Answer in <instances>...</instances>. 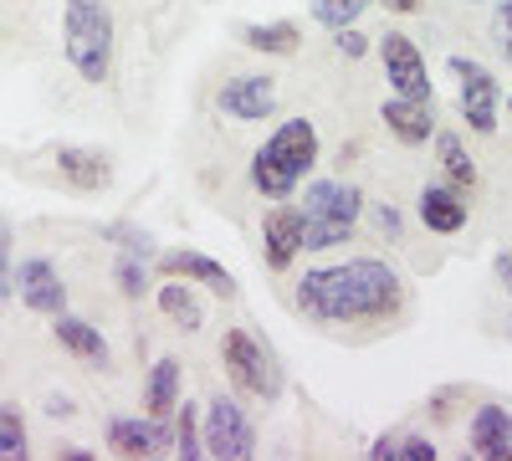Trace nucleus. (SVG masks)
Returning <instances> with one entry per match:
<instances>
[{
  "instance_id": "nucleus-1",
  "label": "nucleus",
  "mask_w": 512,
  "mask_h": 461,
  "mask_svg": "<svg viewBox=\"0 0 512 461\" xmlns=\"http://www.w3.org/2000/svg\"><path fill=\"white\" fill-rule=\"evenodd\" d=\"M405 308V282L390 262L354 257L338 267H313L297 282V313L313 323H390Z\"/></svg>"
},
{
  "instance_id": "nucleus-2",
  "label": "nucleus",
  "mask_w": 512,
  "mask_h": 461,
  "mask_svg": "<svg viewBox=\"0 0 512 461\" xmlns=\"http://www.w3.org/2000/svg\"><path fill=\"white\" fill-rule=\"evenodd\" d=\"M318 164V129L308 118H287L282 129L256 149L251 159V185L262 190L267 200H287L297 190V180H303L308 170Z\"/></svg>"
},
{
  "instance_id": "nucleus-3",
  "label": "nucleus",
  "mask_w": 512,
  "mask_h": 461,
  "mask_svg": "<svg viewBox=\"0 0 512 461\" xmlns=\"http://www.w3.org/2000/svg\"><path fill=\"white\" fill-rule=\"evenodd\" d=\"M62 36H67V62L77 67V77L108 82V72H113V11L103 0H67Z\"/></svg>"
},
{
  "instance_id": "nucleus-4",
  "label": "nucleus",
  "mask_w": 512,
  "mask_h": 461,
  "mask_svg": "<svg viewBox=\"0 0 512 461\" xmlns=\"http://www.w3.org/2000/svg\"><path fill=\"white\" fill-rule=\"evenodd\" d=\"M359 205L364 195L344 180H318L308 185V200H303V246H338L349 241L354 221H359Z\"/></svg>"
},
{
  "instance_id": "nucleus-5",
  "label": "nucleus",
  "mask_w": 512,
  "mask_h": 461,
  "mask_svg": "<svg viewBox=\"0 0 512 461\" xmlns=\"http://www.w3.org/2000/svg\"><path fill=\"white\" fill-rule=\"evenodd\" d=\"M221 359H226V374L241 395H256V400H277L282 395V369L272 359V349H262L246 328H231L226 344H221Z\"/></svg>"
},
{
  "instance_id": "nucleus-6",
  "label": "nucleus",
  "mask_w": 512,
  "mask_h": 461,
  "mask_svg": "<svg viewBox=\"0 0 512 461\" xmlns=\"http://www.w3.org/2000/svg\"><path fill=\"white\" fill-rule=\"evenodd\" d=\"M205 456H221V461H246L256 436H251V421H246V410L226 395H216L205 405Z\"/></svg>"
},
{
  "instance_id": "nucleus-7",
  "label": "nucleus",
  "mask_w": 512,
  "mask_h": 461,
  "mask_svg": "<svg viewBox=\"0 0 512 461\" xmlns=\"http://www.w3.org/2000/svg\"><path fill=\"white\" fill-rule=\"evenodd\" d=\"M451 72L461 77V113L477 134H492L497 129V77L472 62V57H451Z\"/></svg>"
},
{
  "instance_id": "nucleus-8",
  "label": "nucleus",
  "mask_w": 512,
  "mask_h": 461,
  "mask_svg": "<svg viewBox=\"0 0 512 461\" xmlns=\"http://www.w3.org/2000/svg\"><path fill=\"white\" fill-rule=\"evenodd\" d=\"M379 62H384V77H390V88L400 98H431V77H425V62L405 31L379 36Z\"/></svg>"
},
{
  "instance_id": "nucleus-9",
  "label": "nucleus",
  "mask_w": 512,
  "mask_h": 461,
  "mask_svg": "<svg viewBox=\"0 0 512 461\" xmlns=\"http://www.w3.org/2000/svg\"><path fill=\"white\" fill-rule=\"evenodd\" d=\"M216 103H221L226 118L256 123V118H267V113L277 108V77H267V72H241V77H231L226 88L216 93Z\"/></svg>"
},
{
  "instance_id": "nucleus-10",
  "label": "nucleus",
  "mask_w": 512,
  "mask_h": 461,
  "mask_svg": "<svg viewBox=\"0 0 512 461\" xmlns=\"http://www.w3.org/2000/svg\"><path fill=\"white\" fill-rule=\"evenodd\" d=\"M16 292H21V303H26L31 313L57 318V313L67 308V287H62L57 267H52V262H41V257L21 262V272H16Z\"/></svg>"
},
{
  "instance_id": "nucleus-11",
  "label": "nucleus",
  "mask_w": 512,
  "mask_h": 461,
  "mask_svg": "<svg viewBox=\"0 0 512 461\" xmlns=\"http://www.w3.org/2000/svg\"><path fill=\"white\" fill-rule=\"evenodd\" d=\"M303 251V211H292V205H277L262 226V257L272 272H287L292 257Z\"/></svg>"
},
{
  "instance_id": "nucleus-12",
  "label": "nucleus",
  "mask_w": 512,
  "mask_h": 461,
  "mask_svg": "<svg viewBox=\"0 0 512 461\" xmlns=\"http://www.w3.org/2000/svg\"><path fill=\"white\" fill-rule=\"evenodd\" d=\"M159 267H164V277H185V282H200V287H210L216 298H231V292H236V277H231L221 262L200 257V251H164V257H159Z\"/></svg>"
},
{
  "instance_id": "nucleus-13",
  "label": "nucleus",
  "mask_w": 512,
  "mask_h": 461,
  "mask_svg": "<svg viewBox=\"0 0 512 461\" xmlns=\"http://www.w3.org/2000/svg\"><path fill=\"white\" fill-rule=\"evenodd\" d=\"M384 123L400 144H425L436 129V98H390L384 103Z\"/></svg>"
},
{
  "instance_id": "nucleus-14",
  "label": "nucleus",
  "mask_w": 512,
  "mask_h": 461,
  "mask_svg": "<svg viewBox=\"0 0 512 461\" xmlns=\"http://www.w3.org/2000/svg\"><path fill=\"white\" fill-rule=\"evenodd\" d=\"M57 175L72 190H103L113 180V164L98 149H57Z\"/></svg>"
},
{
  "instance_id": "nucleus-15",
  "label": "nucleus",
  "mask_w": 512,
  "mask_h": 461,
  "mask_svg": "<svg viewBox=\"0 0 512 461\" xmlns=\"http://www.w3.org/2000/svg\"><path fill=\"white\" fill-rule=\"evenodd\" d=\"M472 446H477V456H487V461L512 456V410L482 405V410L472 415Z\"/></svg>"
},
{
  "instance_id": "nucleus-16",
  "label": "nucleus",
  "mask_w": 512,
  "mask_h": 461,
  "mask_svg": "<svg viewBox=\"0 0 512 461\" xmlns=\"http://www.w3.org/2000/svg\"><path fill=\"white\" fill-rule=\"evenodd\" d=\"M420 221L431 226V231H441V236H456V231L466 226V205H461V195L446 190V185H425V190H420Z\"/></svg>"
},
{
  "instance_id": "nucleus-17",
  "label": "nucleus",
  "mask_w": 512,
  "mask_h": 461,
  "mask_svg": "<svg viewBox=\"0 0 512 461\" xmlns=\"http://www.w3.org/2000/svg\"><path fill=\"white\" fill-rule=\"evenodd\" d=\"M57 344L67 349V354H77V359H88V364H108V344H103V333L93 328V323H82V318H72L67 308L57 313Z\"/></svg>"
},
{
  "instance_id": "nucleus-18",
  "label": "nucleus",
  "mask_w": 512,
  "mask_h": 461,
  "mask_svg": "<svg viewBox=\"0 0 512 461\" xmlns=\"http://www.w3.org/2000/svg\"><path fill=\"white\" fill-rule=\"evenodd\" d=\"M164 426H154V421H113L108 426V446L118 451V456H154V451H164Z\"/></svg>"
},
{
  "instance_id": "nucleus-19",
  "label": "nucleus",
  "mask_w": 512,
  "mask_h": 461,
  "mask_svg": "<svg viewBox=\"0 0 512 461\" xmlns=\"http://www.w3.org/2000/svg\"><path fill=\"white\" fill-rule=\"evenodd\" d=\"M159 313H164L169 323H180L185 333L205 328V308H200V298H195L190 287H180V277H169V282L159 287Z\"/></svg>"
},
{
  "instance_id": "nucleus-20",
  "label": "nucleus",
  "mask_w": 512,
  "mask_h": 461,
  "mask_svg": "<svg viewBox=\"0 0 512 461\" xmlns=\"http://www.w3.org/2000/svg\"><path fill=\"white\" fill-rule=\"evenodd\" d=\"M144 405H149L154 421L180 405V364H175V359H159V364L149 369V395H144Z\"/></svg>"
},
{
  "instance_id": "nucleus-21",
  "label": "nucleus",
  "mask_w": 512,
  "mask_h": 461,
  "mask_svg": "<svg viewBox=\"0 0 512 461\" xmlns=\"http://www.w3.org/2000/svg\"><path fill=\"white\" fill-rule=\"evenodd\" d=\"M241 41L251 52H267V57H292L297 52V26L292 21H272V26H241Z\"/></svg>"
},
{
  "instance_id": "nucleus-22",
  "label": "nucleus",
  "mask_w": 512,
  "mask_h": 461,
  "mask_svg": "<svg viewBox=\"0 0 512 461\" xmlns=\"http://www.w3.org/2000/svg\"><path fill=\"white\" fill-rule=\"evenodd\" d=\"M26 456V415L21 405H0V461Z\"/></svg>"
},
{
  "instance_id": "nucleus-23",
  "label": "nucleus",
  "mask_w": 512,
  "mask_h": 461,
  "mask_svg": "<svg viewBox=\"0 0 512 461\" xmlns=\"http://www.w3.org/2000/svg\"><path fill=\"white\" fill-rule=\"evenodd\" d=\"M441 164H446V175H451V185H477V164L466 159V149H461V139L456 134H441Z\"/></svg>"
},
{
  "instance_id": "nucleus-24",
  "label": "nucleus",
  "mask_w": 512,
  "mask_h": 461,
  "mask_svg": "<svg viewBox=\"0 0 512 461\" xmlns=\"http://www.w3.org/2000/svg\"><path fill=\"white\" fill-rule=\"evenodd\" d=\"M369 6H374V0H313V16L338 31V26H354Z\"/></svg>"
},
{
  "instance_id": "nucleus-25",
  "label": "nucleus",
  "mask_w": 512,
  "mask_h": 461,
  "mask_svg": "<svg viewBox=\"0 0 512 461\" xmlns=\"http://www.w3.org/2000/svg\"><path fill=\"white\" fill-rule=\"evenodd\" d=\"M175 410H180V405H175ZM175 441H180V456H185V461L205 456V446H200V415H195V405H185V410H180V426H175Z\"/></svg>"
},
{
  "instance_id": "nucleus-26",
  "label": "nucleus",
  "mask_w": 512,
  "mask_h": 461,
  "mask_svg": "<svg viewBox=\"0 0 512 461\" xmlns=\"http://www.w3.org/2000/svg\"><path fill=\"white\" fill-rule=\"evenodd\" d=\"M11 292H16V272H11V226L0 221V308L11 303Z\"/></svg>"
},
{
  "instance_id": "nucleus-27",
  "label": "nucleus",
  "mask_w": 512,
  "mask_h": 461,
  "mask_svg": "<svg viewBox=\"0 0 512 461\" xmlns=\"http://www.w3.org/2000/svg\"><path fill=\"white\" fill-rule=\"evenodd\" d=\"M333 47L344 52V57H364V52H369V41H364V36H359L354 26H338V36H333Z\"/></svg>"
},
{
  "instance_id": "nucleus-28",
  "label": "nucleus",
  "mask_w": 512,
  "mask_h": 461,
  "mask_svg": "<svg viewBox=\"0 0 512 461\" xmlns=\"http://www.w3.org/2000/svg\"><path fill=\"white\" fill-rule=\"evenodd\" d=\"M395 456H400V461H436V446H431V441H420V436H410V441L395 446Z\"/></svg>"
},
{
  "instance_id": "nucleus-29",
  "label": "nucleus",
  "mask_w": 512,
  "mask_h": 461,
  "mask_svg": "<svg viewBox=\"0 0 512 461\" xmlns=\"http://www.w3.org/2000/svg\"><path fill=\"white\" fill-rule=\"evenodd\" d=\"M497 36H502V57L512 62V0L497 6Z\"/></svg>"
},
{
  "instance_id": "nucleus-30",
  "label": "nucleus",
  "mask_w": 512,
  "mask_h": 461,
  "mask_svg": "<svg viewBox=\"0 0 512 461\" xmlns=\"http://www.w3.org/2000/svg\"><path fill=\"white\" fill-rule=\"evenodd\" d=\"M379 6H390V11H400V16H415L420 0H379Z\"/></svg>"
},
{
  "instance_id": "nucleus-31",
  "label": "nucleus",
  "mask_w": 512,
  "mask_h": 461,
  "mask_svg": "<svg viewBox=\"0 0 512 461\" xmlns=\"http://www.w3.org/2000/svg\"><path fill=\"white\" fill-rule=\"evenodd\" d=\"M497 277H502V287L512 292V251H507V257H497Z\"/></svg>"
},
{
  "instance_id": "nucleus-32",
  "label": "nucleus",
  "mask_w": 512,
  "mask_h": 461,
  "mask_svg": "<svg viewBox=\"0 0 512 461\" xmlns=\"http://www.w3.org/2000/svg\"><path fill=\"white\" fill-rule=\"evenodd\" d=\"M379 226H384V231H395V226H400V216H395V205H384V211H379Z\"/></svg>"
}]
</instances>
